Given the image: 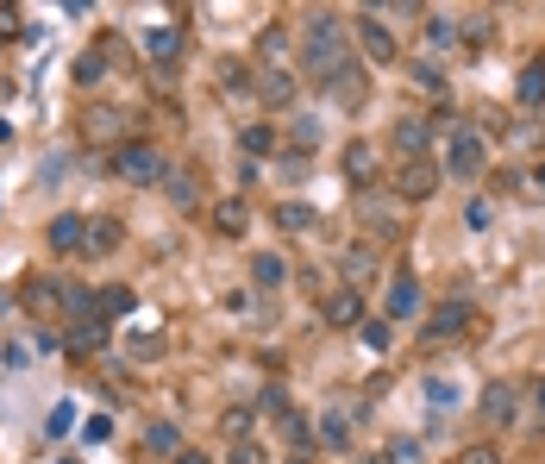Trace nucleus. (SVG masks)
<instances>
[{"mask_svg":"<svg viewBox=\"0 0 545 464\" xmlns=\"http://www.w3.org/2000/svg\"><path fill=\"white\" fill-rule=\"evenodd\" d=\"M345 63H351L345 19L339 13H314V19H307V32H301V69H307V82L333 88V76H339Z\"/></svg>","mask_w":545,"mask_h":464,"instance_id":"nucleus-1","label":"nucleus"},{"mask_svg":"<svg viewBox=\"0 0 545 464\" xmlns=\"http://www.w3.org/2000/svg\"><path fill=\"white\" fill-rule=\"evenodd\" d=\"M113 176H120V182H138V189H151V182L170 176V164H163L157 145H145V138H126V145L113 151Z\"/></svg>","mask_w":545,"mask_h":464,"instance_id":"nucleus-2","label":"nucleus"},{"mask_svg":"<svg viewBox=\"0 0 545 464\" xmlns=\"http://www.w3.org/2000/svg\"><path fill=\"white\" fill-rule=\"evenodd\" d=\"M489 170V145L470 126H452V145H445V176H458V182H477Z\"/></svg>","mask_w":545,"mask_h":464,"instance_id":"nucleus-3","label":"nucleus"},{"mask_svg":"<svg viewBox=\"0 0 545 464\" xmlns=\"http://www.w3.org/2000/svg\"><path fill=\"white\" fill-rule=\"evenodd\" d=\"M470 320H477V308H470V301H439V308L426 314L420 339H426V345H439V339H458V333H470Z\"/></svg>","mask_w":545,"mask_h":464,"instance_id":"nucleus-4","label":"nucleus"},{"mask_svg":"<svg viewBox=\"0 0 545 464\" xmlns=\"http://www.w3.org/2000/svg\"><path fill=\"white\" fill-rule=\"evenodd\" d=\"M439 176H445V170L433 164V157H414V164L395 170V195H401V201H433V195H439Z\"/></svg>","mask_w":545,"mask_h":464,"instance_id":"nucleus-5","label":"nucleus"},{"mask_svg":"<svg viewBox=\"0 0 545 464\" xmlns=\"http://www.w3.org/2000/svg\"><path fill=\"white\" fill-rule=\"evenodd\" d=\"M301 63V44L289 26H264L257 32V69H295Z\"/></svg>","mask_w":545,"mask_h":464,"instance_id":"nucleus-6","label":"nucleus"},{"mask_svg":"<svg viewBox=\"0 0 545 464\" xmlns=\"http://www.w3.org/2000/svg\"><path fill=\"white\" fill-rule=\"evenodd\" d=\"M339 170H345V182H351V189H376L383 151H376L370 138H351V145H345V157H339Z\"/></svg>","mask_w":545,"mask_h":464,"instance_id":"nucleus-7","label":"nucleus"},{"mask_svg":"<svg viewBox=\"0 0 545 464\" xmlns=\"http://www.w3.org/2000/svg\"><path fill=\"white\" fill-rule=\"evenodd\" d=\"M126 113L120 107H82V138H94V145H107V138H113V151H120L126 145Z\"/></svg>","mask_w":545,"mask_h":464,"instance_id":"nucleus-8","label":"nucleus"},{"mask_svg":"<svg viewBox=\"0 0 545 464\" xmlns=\"http://www.w3.org/2000/svg\"><path fill=\"white\" fill-rule=\"evenodd\" d=\"M295 69H251V95L264 101V107H289L295 101Z\"/></svg>","mask_w":545,"mask_h":464,"instance_id":"nucleus-9","label":"nucleus"},{"mask_svg":"<svg viewBox=\"0 0 545 464\" xmlns=\"http://www.w3.org/2000/svg\"><path fill=\"white\" fill-rule=\"evenodd\" d=\"M320 314H326V327H364V295L339 283L320 295Z\"/></svg>","mask_w":545,"mask_h":464,"instance_id":"nucleus-10","label":"nucleus"},{"mask_svg":"<svg viewBox=\"0 0 545 464\" xmlns=\"http://www.w3.org/2000/svg\"><path fill=\"white\" fill-rule=\"evenodd\" d=\"M351 26H358V44H364L370 63H395V32L383 26V13H358Z\"/></svg>","mask_w":545,"mask_h":464,"instance_id":"nucleus-11","label":"nucleus"},{"mask_svg":"<svg viewBox=\"0 0 545 464\" xmlns=\"http://www.w3.org/2000/svg\"><path fill=\"white\" fill-rule=\"evenodd\" d=\"M426 145H433V120H420V113H401V120H395V151H401V164L426 157Z\"/></svg>","mask_w":545,"mask_h":464,"instance_id":"nucleus-12","label":"nucleus"},{"mask_svg":"<svg viewBox=\"0 0 545 464\" xmlns=\"http://www.w3.org/2000/svg\"><path fill=\"white\" fill-rule=\"evenodd\" d=\"M19 301H26V314L44 327V320H51V314L63 308V283H51V276H32V283L19 289Z\"/></svg>","mask_w":545,"mask_h":464,"instance_id":"nucleus-13","label":"nucleus"},{"mask_svg":"<svg viewBox=\"0 0 545 464\" xmlns=\"http://www.w3.org/2000/svg\"><path fill=\"white\" fill-rule=\"evenodd\" d=\"M82 232H88V214H57L44 226V239H51V251H63V258H82Z\"/></svg>","mask_w":545,"mask_h":464,"instance_id":"nucleus-14","label":"nucleus"},{"mask_svg":"<svg viewBox=\"0 0 545 464\" xmlns=\"http://www.w3.org/2000/svg\"><path fill=\"white\" fill-rule=\"evenodd\" d=\"M326 95H333L339 107H364V101H370V82H364V63H358V57H351V63L339 69V76H333V88H326Z\"/></svg>","mask_w":545,"mask_h":464,"instance_id":"nucleus-15","label":"nucleus"},{"mask_svg":"<svg viewBox=\"0 0 545 464\" xmlns=\"http://www.w3.org/2000/svg\"><path fill=\"white\" fill-rule=\"evenodd\" d=\"M120 220H107V214H94L88 220V232H82V258H107V251H120Z\"/></svg>","mask_w":545,"mask_h":464,"instance_id":"nucleus-16","label":"nucleus"},{"mask_svg":"<svg viewBox=\"0 0 545 464\" xmlns=\"http://www.w3.org/2000/svg\"><path fill=\"white\" fill-rule=\"evenodd\" d=\"M245 226H251V207H245V195L213 201V232H220V239H245Z\"/></svg>","mask_w":545,"mask_h":464,"instance_id":"nucleus-17","label":"nucleus"},{"mask_svg":"<svg viewBox=\"0 0 545 464\" xmlns=\"http://www.w3.org/2000/svg\"><path fill=\"white\" fill-rule=\"evenodd\" d=\"M483 421L489 427H514V383H489L483 389Z\"/></svg>","mask_w":545,"mask_h":464,"instance_id":"nucleus-18","label":"nucleus"},{"mask_svg":"<svg viewBox=\"0 0 545 464\" xmlns=\"http://www.w3.org/2000/svg\"><path fill=\"white\" fill-rule=\"evenodd\" d=\"M339 270H345V289H364L370 270H376V245H351L345 258H339Z\"/></svg>","mask_w":545,"mask_h":464,"instance_id":"nucleus-19","label":"nucleus"},{"mask_svg":"<svg viewBox=\"0 0 545 464\" xmlns=\"http://www.w3.org/2000/svg\"><path fill=\"white\" fill-rule=\"evenodd\" d=\"M514 101H520V107H545V57H533L527 69H520V82H514Z\"/></svg>","mask_w":545,"mask_h":464,"instance_id":"nucleus-20","label":"nucleus"},{"mask_svg":"<svg viewBox=\"0 0 545 464\" xmlns=\"http://www.w3.org/2000/svg\"><path fill=\"white\" fill-rule=\"evenodd\" d=\"M408 314H420V283L414 276H395L389 283V320H408Z\"/></svg>","mask_w":545,"mask_h":464,"instance_id":"nucleus-21","label":"nucleus"},{"mask_svg":"<svg viewBox=\"0 0 545 464\" xmlns=\"http://www.w3.org/2000/svg\"><path fill=\"white\" fill-rule=\"evenodd\" d=\"M145 51H151L157 63H176V51H182V26H145Z\"/></svg>","mask_w":545,"mask_h":464,"instance_id":"nucleus-22","label":"nucleus"},{"mask_svg":"<svg viewBox=\"0 0 545 464\" xmlns=\"http://www.w3.org/2000/svg\"><path fill=\"white\" fill-rule=\"evenodd\" d=\"M145 452H163V458L188 452V446H182V427H176V421H151V427H145Z\"/></svg>","mask_w":545,"mask_h":464,"instance_id":"nucleus-23","label":"nucleus"},{"mask_svg":"<svg viewBox=\"0 0 545 464\" xmlns=\"http://www.w3.org/2000/svg\"><path fill=\"white\" fill-rule=\"evenodd\" d=\"M276 226H282V232H314L320 214H314L307 201H282V207H276Z\"/></svg>","mask_w":545,"mask_h":464,"instance_id":"nucleus-24","label":"nucleus"},{"mask_svg":"<svg viewBox=\"0 0 545 464\" xmlns=\"http://www.w3.org/2000/svg\"><path fill=\"white\" fill-rule=\"evenodd\" d=\"M282 276H289V264H282L276 251H257V258H251V283H257V289H276Z\"/></svg>","mask_w":545,"mask_h":464,"instance_id":"nucleus-25","label":"nucleus"},{"mask_svg":"<svg viewBox=\"0 0 545 464\" xmlns=\"http://www.w3.org/2000/svg\"><path fill=\"white\" fill-rule=\"evenodd\" d=\"M282 433H289V446H295V452H307V446H320V433H314V421H307V414H301V408H289V414H282Z\"/></svg>","mask_w":545,"mask_h":464,"instance_id":"nucleus-26","label":"nucleus"},{"mask_svg":"<svg viewBox=\"0 0 545 464\" xmlns=\"http://www.w3.org/2000/svg\"><path fill=\"white\" fill-rule=\"evenodd\" d=\"M458 19H445V13H433V19H426V44H433V51H458Z\"/></svg>","mask_w":545,"mask_h":464,"instance_id":"nucleus-27","label":"nucleus"},{"mask_svg":"<svg viewBox=\"0 0 545 464\" xmlns=\"http://www.w3.org/2000/svg\"><path fill=\"white\" fill-rule=\"evenodd\" d=\"M69 345H76V352H101V345H107V320L94 314V320H82V327H69Z\"/></svg>","mask_w":545,"mask_h":464,"instance_id":"nucleus-28","label":"nucleus"},{"mask_svg":"<svg viewBox=\"0 0 545 464\" xmlns=\"http://www.w3.org/2000/svg\"><path fill=\"white\" fill-rule=\"evenodd\" d=\"M314 433H320V446H345V439H351V408H333Z\"/></svg>","mask_w":545,"mask_h":464,"instance_id":"nucleus-29","label":"nucleus"},{"mask_svg":"<svg viewBox=\"0 0 545 464\" xmlns=\"http://www.w3.org/2000/svg\"><path fill=\"white\" fill-rule=\"evenodd\" d=\"M239 151H245V164H251V157H270L276 151V132L270 126H245L239 132Z\"/></svg>","mask_w":545,"mask_h":464,"instance_id":"nucleus-30","label":"nucleus"},{"mask_svg":"<svg viewBox=\"0 0 545 464\" xmlns=\"http://www.w3.org/2000/svg\"><path fill=\"white\" fill-rule=\"evenodd\" d=\"M163 182H170V201H176V207H195V201H201V182H195V170H170Z\"/></svg>","mask_w":545,"mask_h":464,"instance_id":"nucleus-31","label":"nucleus"},{"mask_svg":"<svg viewBox=\"0 0 545 464\" xmlns=\"http://www.w3.org/2000/svg\"><path fill=\"white\" fill-rule=\"evenodd\" d=\"M101 76H107V44H101V51H82V57H76V82H82V88H94Z\"/></svg>","mask_w":545,"mask_h":464,"instance_id":"nucleus-32","label":"nucleus"},{"mask_svg":"<svg viewBox=\"0 0 545 464\" xmlns=\"http://www.w3.org/2000/svg\"><path fill=\"white\" fill-rule=\"evenodd\" d=\"M132 308H138V295H132L126 283H107V289H101V320H107V314H132Z\"/></svg>","mask_w":545,"mask_h":464,"instance_id":"nucleus-33","label":"nucleus"},{"mask_svg":"<svg viewBox=\"0 0 545 464\" xmlns=\"http://www.w3.org/2000/svg\"><path fill=\"white\" fill-rule=\"evenodd\" d=\"M320 145V120H295V138H289V157H307Z\"/></svg>","mask_w":545,"mask_h":464,"instance_id":"nucleus-34","label":"nucleus"},{"mask_svg":"<svg viewBox=\"0 0 545 464\" xmlns=\"http://www.w3.org/2000/svg\"><path fill=\"white\" fill-rule=\"evenodd\" d=\"M489 220H495V201H489V195H477V201L464 207V226H470V232H489Z\"/></svg>","mask_w":545,"mask_h":464,"instance_id":"nucleus-35","label":"nucleus"},{"mask_svg":"<svg viewBox=\"0 0 545 464\" xmlns=\"http://www.w3.org/2000/svg\"><path fill=\"white\" fill-rule=\"evenodd\" d=\"M408 76H414V82L426 88V95H445V76H439V69H433V57H420V63L408 69Z\"/></svg>","mask_w":545,"mask_h":464,"instance_id":"nucleus-36","label":"nucleus"},{"mask_svg":"<svg viewBox=\"0 0 545 464\" xmlns=\"http://www.w3.org/2000/svg\"><path fill=\"white\" fill-rule=\"evenodd\" d=\"M69 427H76V408H69V402H57V408H51V421H44V439H63Z\"/></svg>","mask_w":545,"mask_h":464,"instance_id":"nucleus-37","label":"nucleus"},{"mask_svg":"<svg viewBox=\"0 0 545 464\" xmlns=\"http://www.w3.org/2000/svg\"><path fill=\"white\" fill-rule=\"evenodd\" d=\"M132 358H163V333H145V327H138V333H132Z\"/></svg>","mask_w":545,"mask_h":464,"instance_id":"nucleus-38","label":"nucleus"},{"mask_svg":"<svg viewBox=\"0 0 545 464\" xmlns=\"http://www.w3.org/2000/svg\"><path fill=\"white\" fill-rule=\"evenodd\" d=\"M489 13H477V19H464V44H489Z\"/></svg>","mask_w":545,"mask_h":464,"instance_id":"nucleus-39","label":"nucleus"},{"mask_svg":"<svg viewBox=\"0 0 545 464\" xmlns=\"http://www.w3.org/2000/svg\"><path fill=\"white\" fill-rule=\"evenodd\" d=\"M364 345H370V352H389V327H383V320H364Z\"/></svg>","mask_w":545,"mask_h":464,"instance_id":"nucleus-40","label":"nucleus"},{"mask_svg":"<svg viewBox=\"0 0 545 464\" xmlns=\"http://www.w3.org/2000/svg\"><path fill=\"white\" fill-rule=\"evenodd\" d=\"M458 464H502V452H495V446H464Z\"/></svg>","mask_w":545,"mask_h":464,"instance_id":"nucleus-41","label":"nucleus"},{"mask_svg":"<svg viewBox=\"0 0 545 464\" xmlns=\"http://www.w3.org/2000/svg\"><path fill=\"white\" fill-rule=\"evenodd\" d=\"M232 464H264V452H257V439H232Z\"/></svg>","mask_w":545,"mask_h":464,"instance_id":"nucleus-42","label":"nucleus"},{"mask_svg":"<svg viewBox=\"0 0 545 464\" xmlns=\"http://www.w3.org/2000/svg\"><path fill=\"white\" fill-rule=\"evenodd\" d=\"M226 439H251V408H245V414H239V408L226 414Z\"/></svg>","mask_w":545,"mask_h":464,"instance_id":"nucleus-43","label":"nucleus"},{"mask_svg":"<svg viewBox=\"0 0 545 464\" xmlns=\"http://www.w3.org/2000/svg\"><path fill=\"white\" fill-rule=\"evenodd\" d=\"M88 439H94V446H101V439H113V421H107V414H88V427H82Z\"/></svg>","mask_w":545,"mask_h":464,"instance_id":"nucleus-44","label":"nucleus"},{"mask_svg":"<svg viewBox=\"0 0 545 464\" xmlns=\"http://www.w3.org/2000/svg\"><path fill=\"white\" fill-rule=\"evenodd\" d=\"M0 32H19V13L13 7H0Z\"/></svg>","mask_w":545,"mask_h":464,"instance_id":"nucleus-45","label":"nucleus"},{"mask_svg":"<svg viewBox=\"0 0 545 464\" xmlns=\"http://www.w3.org/2000/svg\"><path fill=\"white\" fill-rule=\"evenodd\" d=\"M533 408H539V421H545V377L533 383Z\"/></svg>","mask_w":545,"mask_h":464,"instance_id":"nucleus-46","label":"nucleus"},{"mask_svg":"<svg viewBox=\"0 0 545 464\" xmlns=\"http://www.w3.org/2000/svg\"><path fill=\"white\" fill-rule=\"evenodd\" d=\"M170 464H207V458H201V452H176Z\"/></svg>","mask_w":545,"mask_h":464,"instance_id":"nucleus-47","label":"nucleus"},{"mask_svg":"<svg viewBox=\"0 0 545 464\" xmlns=\"http://www.w3.org/2000/svg\"><path fill=\"white\" fill-rule=\"evenodd\" d=\"M57 464H76V458H57Z\"/></svg>","mask_w":545,"mask_h":464,"instance_id":"nucleus-48","label":"nucleus"},{"mask_svg":"<svg viewBox=\"0 0 545 464\" xmlns=\"http://www.w3.org/2000/svg\"><path fill=\"white\" fill-rule=\"evenodd\" d=\"M370 464H389V458H370Z\"/></svg>","mask_w":545,"mask_h":464,"instance_id":"nucleus-49","label":"nucleus"},{"mask_svg":"<svg viewBox=\"0 0 545 464\" xmlns=\"http://www.w3.org/2000/svg\"><path fill=\"white\" fill-rule=\"evenodd\" d=\"M289 464H307V458H289Z\"/></svg>","mask_w":545,"mask_h":464,"instance_id":"nucleus-50","label":"nucleus"}]
</instances>
